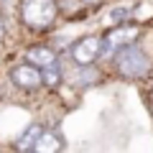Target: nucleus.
<instances>
[{"label": "nucleus", "mask_w": 153, "mask_h": 153, "mask_svg": "<svg viewBox=\"0 0 153 153\" xmlns=\"http://www.w3.org/2000/svg\"><path fill=\"white\" fill-rule=\"evenodd\" d=\"M115 66L125 79H140L151 69V59L146 56V51L135 44H125L115 51Z\"/></svg>", "instance_id": "1"}, {"label": "nucleus", "mask_w": 153, "mask_h": 153, "mask_svg": "<svg viewBox=\"0 0 153 153\" xmlns=\"http://www.w3.org/2000/svg\"><path fill=\"white\" fill-rule=\"evenodd\" d=\"M21 18L28 28H49L56 21V0H21Z\"/></svg>", "instance_id": "2"}, {"label": "nucleus", "mask_w": 153, "mask_h": 153, "mask_svg": "<svg viewBox=\"0 0 153 153\" xmlns=\"http://www.w3.org/2000/svg\"><path fill=\"white\" fill-rule=\"evenodd\" d=\"M10 82L16 87H21V89H36V87L44 84V69L31 64V61H26V64L16 66L10 71Z\"/></svg>", "instance_id": "3"}, {"label": "nucleus", "mask_w": 153, "mask_h": 153, "mask_svg": "<svg viewBox=\"0 0 153 153\" xmlns=\"http://www.w3.org/2000/svg\"><path fill=\"white\" fill-rule=\"evenodd\" d=\"M97 56H102V38L97 36H84L71 46V59L76 64H92Z\"/></svg>", "instance_id": "4"}, {"label": "nucleus", "mask_w": 153, "mask_h": 153, "mask_svg": "<svg viewBox=\"0 0 153 153\" xmlns=\"http://www.w3.org/2000/svg\"><path fill=\"white\" fill-rule=\"evenodd\" d=\"M135 33L138 31L130 28V26H120V28H115V31H110L107 36H105V41H102V54H112V51H117L120 46L133 44Z\"/></svg>", "instance_id": "5"}, {"label": "nucleus", "mask_w": 153, "mask_h": 153, "mask_svg": "<svg viewBox=\"0 0 153 153\" xmlns=\"http://www.w3.org/2000/svg\"><path fill=\"white\" fill-rule=\"evenodd\" d=\"M28 61L31 64H36V66H51V64H56V54L49 49V46H33V49H28Z\"/></svg>", "instance_id": "6"}, {"label": "nucleus", "mask_w": 153, "mask_h": 153, "mask_svg": "<svg viewBox=\"0 0 153 153\" xmlns=\"http://www.w3.org/2000/svg\"><path fill=\"white\" fill-rule=\"evenodd\" d=\"M64 148V143H61V138L56 135V133H41V138H38L36 148L33 151H41V153H54V151H61Z\"/></svg>", "instance_id": "7"}, {"label": "nucleus", "mask_w": 153, "mask_h": 153, "mask_svg": "<svg viewBox=\"0 0 153 153\" xmlns=\"http://www.w3.org/2000/svg\"><path fill=\"white\" fill-rule=\"evenodd\" d=\"M97 69H92V64H79V69L74 71V79L71 82L79 84V87H87V84H94L97 82Z\"/></svg>", "instance_id": "8"}, {"label": "nucleus", "mask_w": 153, "mask_h": 153, "mask_svg": "<svg viewBox=\"0 0 153 153\" xmlns=\"http://www.w3.org/2000/svg\"><path fill=\"white\" fill-rule=\"evenodd\" d=\"M41 133H44V130H41L38 125H31V128L21 135V140L16 143L18 151H33V148H36V143H38V138H41Z\"/></svg>", "instance_id": "9"}, {"label": "nucleus", "mask_w": 153, "mask_h": 153, "mask_svg": "<svg viewBox=\"0 0 153 153\" xmlns=\"http://www.w3.org/2000/svg\"><path fill=\"white\" fill-rule=\"evenodd\" d=\"M61 82V71L56 64L51 66H44V84H49V87H56V84Z\"/></svg>", "instance_id": "10"}, {"label": "nucleus", "mask_w": 153, "mask_h": 153, "mask_svg": "<svg viewBox=\"0 0 153 153\" xmlns=\"http://www.w3.org/2000/svg\"><path fill=\"white\" fill-rule=\"evenodd\" d=\"M128 13H130L128 8H112L110 16H107V21H110V23H123V21L128 18Z\"/></svg>", "instance_id": "11"}, {"label": "nucleus", "mask_w": 153, "mask_h": 153, "mask_svg": "<svg viewBox=\"0 0 153 153\" xmlns=\"http://www.w3.org/2000/svg\"><path fill=\"white\" fill-rule=\"evenodd\" d=\"M5 36V21H3V16H0V38Z\"/></svg>", "instance_id": "12"}, {"label": "nucleus", "mask_w": 153, "mask_h": 153, "mask_svg": "<svg viewBox=\"0 0 153 153\" xmlns=\"http://www.w3.org/2000/svg\"><path fill=\"white\" fill-rule=\"evenodd\" d=\"M82 3H92V5H94V3H100V0H82Z\"/></svg>", "instance_id": "13"}, {"label": "nucleus", "mask_w": 153, "mask_h": 153, "mask_svg": "<svg viewBox=\"0 0 153 153\" xmlns=\"http://www.w3.org/2000/svg\"><path fill=\"white\" fill-rule=\"evenodd\" d=\"M8 3H10V0H0V5H8Z\"/></svg>", "instance_id": "14"}]
</instances>
